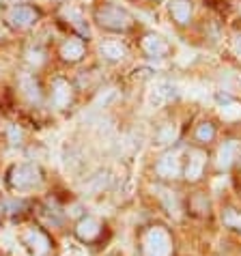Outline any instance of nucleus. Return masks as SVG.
I'll use <instances>...</instances> for the list:
<instances>
[{"label": "nucleus", "mask_w": 241, "mask_h": 256, "mask_svg": "<svg viewBox=\"0 0 241 256\" xmlns=\"http://www.w3.org/2000/svg\"><path fill=\"white\" fill-rule=\"evenodd\" d=\"M235 48H237V52H239V56H241V32L237 34V39H235Z\"/></svg>", "instance_id": "21"}, {"label": "nucleus", "mask_w": 241, "mask_h": 256, "mask_svg": "<svg viewBox=\"0 0 241 256\" xmlns=\"http://www.w3.org/2000/svg\"><path fill=\"white\" fill-rule=\"evenodd\" d=\"M99 54L102 58L110 60V62H120L127 56V48L120 44V41H114V39H108L99 46Z\"/></svg>", "instance_id": "14"}, {"label": "nucleus", "mask_w": 241, "mask_h": 256, "mask_svg": "<svg viewBox=\"0 0 241 256\" xmlns=\"http://www.w3.org/2000/svg\"><path fill=\"white\" fill-rule=\"evenodd\" d=\"M222 224L226 226V228H232L241 232V211L232 209V207H226L222 211Z\"/></svg>", "instance_id": "17"}, {"label": "nucleus", "mask_w": 241, "mask_h": 256, "mask_svg": "<svg viewBox=\"0 0 241 256\" xmlns=\"http://www.w3.org/2000/svg\"><path fill=\"white\" fill-rule=\"evenodd\" d=\"M204 166H207V153L200 151V148H192L188 153V160L183 164V179L190 183H196L204 172Z\"/></svg>", "instance_id": "7"}, {"label": "nucleus", "mask_w": 241, "mask_h": 256, "mask_svg": "<svg viewBox=\"0 0 241 256\" xmlns=\"http://www.w3.org/2000/svg\"><path fill=\"white\" fill-rule=\"evenodd\" d=\"M102 232H104V224L93 216H84L80 222L76 224V237L80 239L82 244H95V241L102 237Z\"/></svg>", "instance_id": "9"}, {"label": "nucleus", "mask_w": 241, "mask_h": 256, "mask_svg": "<svg viewBox=\"0 0 241 256\" xmlns=\"http://www.w3.org/2000/svg\"><path fill=\"white\" fill-rule=\"evenodd\" d=\"M172 254V237L166 228L153 226L142 237V256H170Z\"/></svg>", "instance_id": "3"}, {"label": "nucleus", "mask_w": 241, "mask_h": 256, "mask_svg": "<svg viewBox=\"0 0 241 256\" xmlns=\"http://www.w3.org/2000/svg\"><path fill=\"white\" fill-rule=\"evenodd\" d=\"M174 138H176V130L172 125H164L158 132V144H170V142H174Z\"/></svg>", "instance_id": "19"}, {"label": "nucleus", "mask_w": 241, "mask_h": 256, "mask_svg": "<svg viewBox=\"0 0 241 256\" xmlns=\"http://www.w3.org/2000/svg\"><path fill=\"white\" fill-rule=\"evenodd\" d=\"M20 241L26 248V252L30 256H50L52 254V239L44 228L30 226L20 234Z\"/></svg>", "instance_id": "4"}, {"label": "nucleus", "mask_w": 241, "mask_h": 256, "mask_svg": "<svg viewBox=\"0 0 241 256\" xmlns=\"http://www.w3.org/2000/svg\"><path fill=\"white\" fill-rule=\"evenodd\" d=\"M84 52H86V46L80 37H69L65 44L60 46V58L65 62H78L84 58Z\"/></svg>", "instance_id": "13"}, {"label": "nucleus", "mask_w": 241, "mask_h": 256, "mask_svg": "<svg viewBox=\"0 0 241 256\" xmlns=\"http://www.w3.org/2000/svg\"><path fill=\"white\" fill-rule=\"evenodd\" d=\"M65 16L69 18V22H72L74 28H78V30H80L82 34H86V37H88V26H86V24H82L84 20H82L80 13L74 11V9H65Z\"/></svg>", "instance_id": "18"}, {"label": "nucleus", "mask_w": 241, "mask_h": 256, "mask_svg": "<svg viewBox=\"0 0 241 256\" xmlns=\"http://www.w3.org/2000/svg\"><path fill=\"white\" fill-rule=\"evenodd\" d=\"M155 172H158L160 179H176L183 172V164L179 160V153L176 151H168L155 164Z\"/></svg>", "instance_id": "8"}, {"label": "nucleus", "mask_w": 241, "mask_h": 256, "mask_svg": "<svg viewBox=\"0 0 241 256\" xmlns=\"http://www.w3.org/2000/svg\"><path fill=\"white\" fill-rule=\"evenodd\" d=\"M239 164H241V155H239Z\"/></svg>", "instance_id": "22"}, {"label": "nucleus", "mask_w": 241, "mask_h": 256, "mask_svg": "<svg viewBox=\"0 0 241 256\" xmlns=\"http://www.w3.org/2000/svg\"><path fill=\"white\" fill-rule=\"evenodd\" d=\"M50 99H52L54 108H69L74 102V86L65 78H54L52 80V90H50Z\"/></svg>", "instance_id": "10"}, {"label": "nucleus", "mask_w": 241, "mask_h": 256, "mask_svg": "<svg viewBox=\"0 0 241 256\" xmlns=\"http://www.w3.org/2000/svg\"><path fill=\"white\" fill-rule=\"evenodd\" d=\"M239 155H241V142L239 140H226L224 144L218 148V158H216L218 170H228L232 164L239 162Z\"/></svg>", "instance_id": "11"}, {"label": "nucleus", "mask_w": 241, "mask_h": 256, "mask_svg": "<svg viewBox=\"0 0 241 256\" xmlns=\"http://www.w3.org/2000/svg\"><path fill=\"white\" fill-rule=\"evenodd\" d=\"M95 22L110 32H127L134 28L136 20H134L132 13L123 9V6L104 2L95 9Z\"/></svg>", "instance_id": "1"}, {"label": "nucleus", "mask_w": 241, "mask_h": 256, "mask_svg": "<svg viewBox=\"0 0 241 256\" xmlns=\"http://www.w3.org/2000/svg\"><path fill=\"white\" fill-rule=\"evenodd\" d=\"M28 60L34 62V65H41V62H44V56H41L39 50H30V52H28Z\"/></svg>", "instance_id": "20"}, {"label": "nucleus", "mask_w": 241, "mask_h": 256, "mask_svg": "<svg viewBox=\"0 0 241 256\" xmlns=\"http://www.w3.org/2000/svg\"><path fill=\"white\" fill-rule=\"evenodd\" d=\"M194 140L198 144H209L216 140V125L211 120H202L200 125L194 130Z\"/></svg>", "instance_id": "15"}, {"label": "nucleus", "mask_w": 241, "mask_h": 256, "mask_svg": "<svg viewBox=\"0 0 241 256\" xmlns=\"http://www.w3.org/2000/svg\"><path fill=\"white\" fill-rule=\"evenodd\" d=\"M41 13L39 9H34L32 4H13L9 11H6V22L9 26L18 28V30H24V28H30L39 22Z\"/></svg>", "instance_id": "5"}, {"label": "nucleus", "mask_w": 241, "mask_h": 256, "mask_svg": "<svg viewBox=\"0 0 241 256\" xmlns=\"http://www.w3.org/2000/svg\"><path fill=\"white\" fill-rule=\"evenodd\" d=\"M20 84H22V90L24 95L28 97V102H41V90H39V84L37 80H34L32 76H22V80H20Z\"/></svg>", "instance_id": "16"}, {"label": "nucleus", "mask_w": 241, "mask_h": 256, "mask_svg": "<svg viewBox=\"0 0 241 256\" xmlns=\"http://www.w3.org/2000/svg\"><path fill=\"white\" fill-rule=\"evenodd\" d=\"M168 13L176 26H188L194 16V0H170Z\"/></svg>", "instance_id": "12"}, {"label": "nucleus", "mask_w": 241, "mask_h": 256, "mask_svg": "<svg viewBox=\"0 0 241 256\" xmlns=\"http://www.w3.org/2000/svg\"><path fill=\"white\" fill-rule=\"evenodd\" d=\"M140 50H142L148 58H168V56L172 54L170 44L158 32H146L144 37L140 39Z\"/></svg>", "instance_id": "6"}, {"label": "nucleus", "mask_w": 241, "mask_h": 256, "mask_svg": "<svg viewBox=\"0 0 241 256\" xmlns=\"http://www.w3.org/2000/svg\"><path fill=\"white\" fill-rule=\"evenodd\" d=\"M6 183L13 192H30L41 186V170L34 164H16L6 172Z\"/></svg>", "instance_id": "2"}]
</instances>
